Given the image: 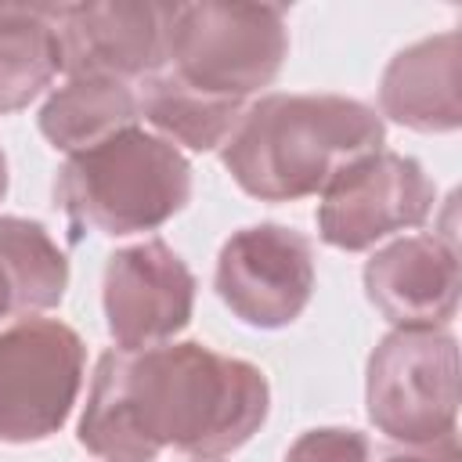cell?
Instances as JSON below:
<instances>
[{"label": "cell", "mask_w": 462, "mask_h": 462, "mask_svg": "<svg viewBox=\"0 0 462 462\" xmlns=\"http://www.w3.org/2000/svg\"><path fill=\"white\" fill-rule=\"evenodd\" d=\"M87 346L58 318L22 314L0 328V440L36 444L54 437L79 397Z\"/></svg>", "instance_id": "obj_6"}, {"label": "cell", "mask_w": 462, "mask_h": 462, "mask_svg": "<svg viewBox=\"0 0 462 462\" xmlns=\"http://www.w3.org/2000/svg\"><path fill=\"white\" fill-rule=\"evenodd\" d=\"M289 54L285 11L271 4H173L166 72L217 94L249 101L271 87Z\"/></svg>", "instance_id": "obj_4"}, {"label": "cell", "mask_w": 462, "mask_h": 462, "mask_svg": "<svg viewBox=\"0 0 462 462\" xmlns=\"http://www.w3.org/2000/svg\"><path fill=\"white\" fill-rule=\"evenodd\" d=\"M365 404L379 433L408 448L455 437L458 339L448 328H393L368 357Z\"/></svg>", "instance_id": "obj_5"}, {"label": "cell", "mask_w": 462, "mask_h": 462, "mask_svg": "<svg viewBox=\"0 0 462 462\" xmlns=\"http://www.w3.org/2000/svg\"><path fill=\"white\" fill-rule=\"evenodd\" d=\"M213 285L238 321L285 328L314 296V245L285 224L238 227L220 245Z\"/></svg>", "instance_id": "obj_7"}, {"label": "cell", "mask_w": 462, "mask_h": 462, "mask_svg": "<svg viewBox=\"0 0 462 462\" xmlns=\"http://www.w3.org/2000/svg\"><path fill=\"white\" fill-rule=\"evenodd\" d=\"M437 188L422 162L401 152H372L346 166L318 206V235L332 249L361 253L393 231L419 227L433 209Z\"/></svg>", "instance_id": "obj_8"}, {"label": "cell", "mask_w": 462, "mask_h": 462, "mask_svg": "<svg viewBox=\"0 0 462 462\" xmlns=\"http://www.w3.org/2000/svg\"><path fill=\"white\" fill-rule=\"evenodd\" d=\"M7 195V159H4V148H0V202Z\"/></svg>", "instance_id": "obj_20"}, {"label": "cell", "mask_w": 462, "mask_h": 462, "mask_svg": "<svg viewBox=\"0 0 462 462\" xmlns=\"http://www.w3.org/2000/svg\"><path fill=\"white\" fill-rule=\"evenodd\" d=\"M379 112L419 134H451L462 123V36H426L390 58L379 79Z\"/></svg>", "instance_id": "obj_12"}, {"label": "cell", "mask_w": 462, "mask_h": 462, "mask_svg": "<svg viewBox=\"0 0 462 462\" xmlns=\"http://www.w3.org/2000/svg\"><path fill=\"white\" fill-rule=\"evenodd\" d=\"M267 375L206 343L105 350L79 415V444L105 462H155L166 448L220 458L267 419Z\"/></svg>", "instance_id": "obj_1"}, {"label": "cell", "mask_w": 462, "mask_h": 462, "mask_svg": "<svg viewBox=\"0 0 462 462\" xmlns=\"http://www.w3.org/2000/svg\"><path fill=\"white\" fill-rule=\"evenodd\" d=\"M0 274L11 292V314H43L65 300L69 260L40 220L0 217Z\"/></svg>", "instance_id": "obj_16"}, {"label": "cell", "mask_w": 462, "mask_h": 462, "mask_svg": "<svg viewBox=\"0 0 462 462\" xmlns=\"http://www.w3.org/2000/svg\"><path fill=\"white\" fill-rule=\"evenodd\" d=\"M383 116L343 94H263L245 105L220 148L231 180L260 202H296L325 191L346 166L379 152Z\"/></svg>", "instance_id": "obj_2"}, {"label": "cell", "mask_w": 462, "mask_h": 462, "mask_svg": "<svg viewBox=\"0 0 462 462\" xmlns=\"http://www.w3.org/2000/svg\"><path fill=\"white\" fill-rule=\"evenodd\" d=\"M195 462H220V458H195Z\"/></svg>", "instance_id": "obj_21"}, {"label": "cell", "mask_w": 462, "mask_h": 462, "mask_svg": "<svg viewBox=\"0 0 462 462\" xmlns=\"http://www.w3.org/2000/svg\"><path fill=\"white\" fill-rule=\"evenodd\" d=\"M458 245L404 235L365 263V296L393 328H448L458 310Z\"/></svg>", "instance_id": "obj_11"}, {"label": "cell", "mask_w": 462, "mask_h": 462, "mask_svg": "<svg viewBox=\"0 0 462 462\" xmlns=\"http://www.w3.org/2000/svg\"><path fill=\"white\" fill-rule=\"evenodd\" d=\"M285 462H368V437L350 426H318L292 440Z\"/></svg>", "instance_id": "obj_17"}, {"label": "cell", "mask_w": 462, "mask_h": 462, "mask_svg": "<svg viewBox=\"0 0 462 462\" xmlns=\"http://www.w3.org/2000/svg\"><path fill=\"white\" fill-rule=\"evenodd\" d=\"M137 119H141V105L130 83L101 79V76H72L43 101L40 134L54 148L76 155L137 126Z\"/></svg>", "instance_id": "obj_13"}, {"label": "cell", "mask_w": 462, "mask_h": 462, "mask_svg": "<svg viewBox=\"0 0 462 462\" xmlns=\"http://www.w3.org/2000/svg\"><path fill=\"white\" fill-rule=\"evenodd\" d=\"M58 4H0V116L36 101L61 72Z\"/></svg>", "instance_id": "obj_14"}, {"label": "cell", "mask_w": 462, "mask_h": 462, "mask_svg": "<svg viewBox=\"0 0 462 462\" xmlns=\"http://www.w3.org/2000/svg\"><path fill=\"white\" fill-rule=\"evenodd\" d=\"M7 314H11V292H7V282L0 274V318H7Z\"/></svg>", "instance_id": "obj_19"}, {"label": "cell", "mask_w": 462, "mask_h": 462, "mask_svg": "<svg viewBox=\"0 0 462 462\" xmlns=\"http://www.w3.org/2000/svg\"><path fill=\"white\" fill-rule=\"evenodd\" d=\"M383 462H458V448H455V437H448L433 448H415V451H404V455H390Z\"/></svg>", "instance_id": "obj_18"}, {"label": "cell", "mask_w": 462, "mask_h": 462, "mask_svg": "<svg viewBox=\"0 0 462 462\" xmlns=\"http://www.w3.org/2000/svg\"><path fill=\"white\" fill-rule=\"evenodd\" d=\"M137 105L144 123H152L162 141H170L173 148L184 144L188 152L224 148L245 112V101L206 94L177 79L173 72H155L152 79H144Z\"/></svg>", "instance_id": "obj_15"}, {"label": "cell", "mask_w": 462, "mask_h": 462, "mask_svg": "<svg viewBox=\"0 0 462 462\" xmlns=\"http://www.w3.org/2000/svg\"><path fill=\"white\" fill-rule=\"evenodd\" d=\"M191 199V162L180 148L130 126L65 159L54 177V206L72 238L97 231L108 238L155 231Z\"/></svg>", "instance_id": "obj_3"}, {"label": "cell", "mask_w": 462, "mask_h": 462, "mask_svg": "<svg viewBox=\"0 0 462 462\" xmlns=\"http://www.w3.org/2000/svg\"><path fill=\"white\" fill-rule=\"evenodd\" d=\"M101 303L119 350L170 343L191 321L195 274L162 238H144L105 260Z\"/></svg>", "instance_id": "obj_9"}, {"label": "cell", "mask_w": 462, "mask_h": 462, "mask_svg": "<svg viewBox=\"0 0 462 462\" xmlns=\"http://www.w3.org/2000/svg\"><path fill=\"white\" fill-rule=\"evenodd\" d=\"M173 4L141 0H90L58 4L61 72L101 79H152L166 69V29Z\"/></svg>", "instance_id": "obj_10"}]
</instances>
